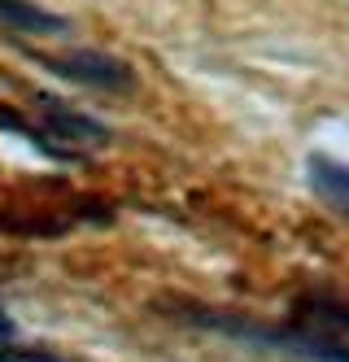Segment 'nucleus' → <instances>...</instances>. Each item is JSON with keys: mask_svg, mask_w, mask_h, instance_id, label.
<instances>
[{"mask_svg": "<svg viewBox=\"0 0 349 362\" xmlns=\"http://www.w3.org/2000/svg\"><path fill=\"white\" fill-rule=\"evenodd\" d=\"M0 341H13V319L5 315V305H0Z\"/></svg>", "mask_w": 349, "mask_h": 362, "instance_id": "obj_6", "label": "nucleus"}, {"mask_svg": "<svg viewBox=\"0 0 349 362\" xmlns=\"http://www.w3.org/2000/svg\"><path fill=\"white\" fill-rule=\"evenodd\" d=\"M57 79H70L79 88H92V92H131L136 88V70H131L122 57H110L101 48H70V53H52L40 57Z\"/></svg>", "mask_w": 349, "mask_h": 362, "instance_id": "obj_1", "label": "nucleus"}, {"mask_svg": "<svg viewBox=\"0 0 349 362\" xmlns=\"http://www.w3.org/2000/svg\"><path fill=\"white\" fill-rule=\"evenodd\" d=\"M0 362H79V358H66V354L44 349V345H13V341H0Z\"/></svg>", "mask_w": 349, "mask_h": 362, "instance_id": "obj_5", "label": "nucleus"}, {"mask_svg": "<svg viewBox=\"0 0 349 362\" xmlns=\"http://www.w3.org/2000/svg\"><path fill=\"white\" fill-rule=\"evenodd\" d=\"M306 184L314 188V197L336 210L341 218H349V162L328 158V153H310L306 158Z\"/></svg>", "mask_w": 349, "mask_h": 362, "instance_id": "obj_3", "label": "nucleus"}, {"mask_svg": "<svg viewBox=\"0 0 349 362\" xmlns=\"http://www.w3.org/2000/svg\"><path fill=\"white\" fill-rule=\"evenodd\" d=\"M0 27L13 35H66L70 18L44 9L40 0H0Z\"/></svg>", "mask_w": 349, "mask_h": 362, "instance_id": "obj_4", "label": "nucleus"}, {"mask_svg": "<svg viewBox=\"0 0 349 362\" xmlns=\"http://www.w3.org/2000/svg\"><path fill=\"white\" fill-rule=\"evenodd\" d=\"M35 114H40V132L57 144L66 158H74L79 148H101V144H110V127H105V122H96L92 114L74 110V105H66V100L48 96V92L35 96Z\"/></svg>", "mask_w": 349, "mask_h": 362, "instance_id": "obj_2", "label": "nucleus"}]
</instances>
